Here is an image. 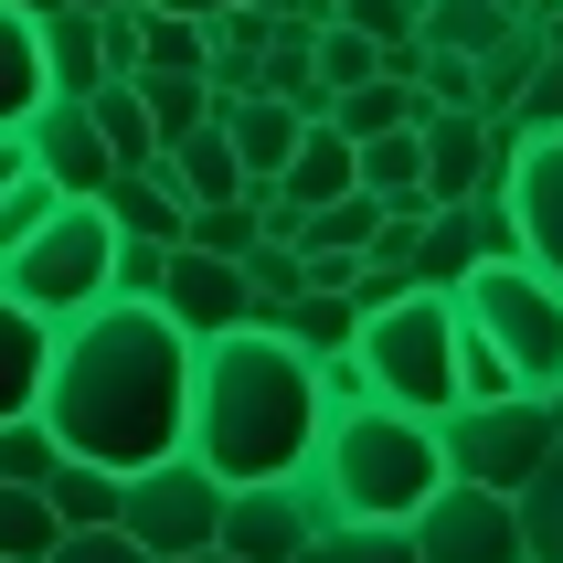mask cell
<instances>
[{
	"label": "cell",
	"mask_w": 563,
	"mask_h": 563,
	"mask_svg": "<svg viewBox=\"0 0 563 563\" xmlns=\"http://www.w3.org/2000/svg\"><path fill=\"white\" fill-rule=\"evenodd\" d=\"M43 426L64 457L96 468H159L181 457V415H191V341L170 330V309L150 298H96V309L54 319V362H43Z\"/></svg>",
	"instance_id": "obj_1"
},
{
	"label": "cell",
	"mask_w": 563,
	"mask_h": 563,
	"mask_svg": "<svg viewBox=\"0 0 563 563\" xmlns=\"http://www.w3.org/2000/svg\"><path fill=\"white\" fill-rule=\"evenodd\" d=\"M319 446V362L287 351L277 330H223L191 341V415H181V457L255 489V478H298Z\"/></svg>",
	"instance_id": "obj_2"
},
{
	"label": "cell",
	"mask_w": 563,
	"mask_h": 563,
	"mask_svg": "<svg viewBox=\"0 0 563 563\" xmlns=\"http://www.w3.org/2000/svg\"><path fill=\"white\" fill-rule=\"evenodd\" d=\"M309 478L330 521H373V532H405L415 510L437 500V426L405 405H351V415H319V446H309Z\"/></svg>",
	"instance_id": "obj_3"
},
{
	"label": "cell",
	"mask_w": 563,
	"mask_h": 563,
	"mask_svg": "<svg viewBox=\"0 0 563 563\" xmlns=\"http://www.w3.org/2000/svg\"><path fill=\"white\" fill-rule=\"evenodd\" d=\"M351 362H362V383H373V405L446 415V405H457V298L415 287V298L373 309L362 341H351Z\"/></svg>",
	"instance_id": "obj_4"
},
{
	"label": "cell",
	"mask_w": 563,
	"mask_h": 563,
	"mask_svg": "<svg viewBox=\"0 0 563 563\" xmlns=\"http://www.w3.org/2000/svg\"><path fill=\"white\" fill-rule=\"evenodd\" d=\"M446 298H457V330H478L500 351V373L521 394H563V287L553 277H532L510 255V266H468V287H446Z\"/></svg>",
	"instance_id": "obj_5"
},
{
	"label": "cell",
	"mask_w": 563,
	"mask_h": 563,
	"mask_svg": "<svg viewBox=\"0 0 563 563\" xmlns=\"http://www.w3.org/2000/svg\"><path fill=\"white\" fill-rule=\"evenodd\" d=\"M0 287L32 319H75L96 298H118V223L96 213V202H54V223L22 255H0Z\"/></svg>",
	"instance_id": "obj_6"
},
{
	"label": "cell",
	"mask_w": 563,
	"mask_h": 563,
	"mask_svg": "<svg viewBox=\"0 0 563 563\" xmlns=\"http://www.w3.org/2000/svg\"><path fill=\"white\" fill-rule=\"evenodd\" d=\"M437 426L446 478H478V489H521V478L553 457V405L542 394H510V405H446L426 415Z\"/></svg>",
	"instance_id": "obj_7"
},
{
	"label": "cell",
	"mask_w": 563,
	"mask_h": 563,
	"mask_svg": "<svg viewBox=\"0 0 563 563\" xmlns=\"http://www.w3.org/2000/svg\"><path fill=\"white\" fill-rule=\"evenodd\" d=\"M118 532L139 542V553H150V563L213 553V532H223V478L202 468V457H159V468H128Z\"/></svg>",
	"instance_id": "obj_8"
},
{
	"label": "cell",
	"mask_w": 563,
	"mask_h": 563,
	"mask_svg": "<svg viewBox=\"0 0 563 563\" xmlns=\"http://www.w3.org/2000/svg\"><path fill=\"white\" fill-rule=\"evenodd\" d=\"M415 563H521V510L510 489H478V478H437V500L405 521Z\"/></svg>",
	"instance_id": "obj_9"
},
{
	"label": "cell",
	"mask_w": 563,
	"mask_h": 563,
	"mask_svg": "<svg viewBox=\"0 0 563 563\" xmlns=\"http://www.w3.org/2000/svg\"><path fill=\"white\" fill-rule=\"evenodd\" d=\"M330 521V500H319V478L298 468V478H255V489H223V532H213V553H234V563H287L298 542Z\"/></svg>",
	"instance_id": "obj_10"
},
{
	"label": "cell",
	"mask_w": 563,
	"mask_h": 563,
	"mask_svg": "<svg viewBox=\"0 0 563 563\" xmlns=\"http://www.w3.org/2000/svg\"><path fill=\"white\" fill-rule=\"evenodd\" d=\"M159 309H170L181 341H223V330H245V319H255V287H245L234 255L170 245V266H159Z\"/></svg>",
	"instance_id": "obj_11"
},
{
	"label": "cell",
	"mask_w": 563,
	"mask_h": 563,
	"mask_svg": "<svg viewBox=\"0 0 563 563\" xmlns=\"http://www.w3.org/2000/svg\"><path fill=\"white\" fill-rule=\"evenodd\" d=\"M500 202L521 223V266L563 287V139H521L500 170Z\"/></svg>",
	"instance_id": "obj_12"
},
{
	"label": "cell",
	"mask_w": 563,
	"mask_h": 563,
	"mask_svg": "<svg viewBox=\"0 0 563 563\" xmlns=\"http://www.w3.org/2000/svg\"><path fill=\"white\" fill-rule=\"evenodd\" d=\"M415 139H426V202H437V213H457V202H478V191H500L489 118H468V107H426Z\"/></svg>",
	"instance_id": "obj_13"
},
{
	"label": "cell",
	"mask_w": 563,
	"mask_h": 563,
	"mask_svg": "<svg viewBox=\"0 0 563 563\" xmlns=\"http://www.w3.org/2000/svg\"><path fill=\"white\" fill-rule=\"evenodd\" d=\"M22 150H32V170H43L64 202H96V191L118 181V159H107L96 118H86V107H64V96H43V118L22 128Z\"/></svg>",
	"instance_id": "obj_14"
},
{
	"label": "cell",
	"mask_w": 563,
	"mask_h": 563,
	"mask_svg": "<svg viewBox=\"0 0 563 563\" xmlns=\"http://www.w3.org/2000/svg\"><path fill=\"white\" fill-rule=\"evenodd\" d=\"M298 107L287 96H234L223 107V139H234V159H245V202H266L277 191V170H287V150H298Z\"/></svg>",
	"instance_id": "obj_15"
},
{
	"label": "cell",
	"mask_w": 563,
	"mask_h": 563,
	"mask_svg": "<svg viewBox=\"0 0 563 563\" xmlns=\"http://www.w3.org/2000/svg\"><path fill=\"white\" fill-rule=\"evenodd\" d=\"M341 191H362V159H351L341 128L319 118V128H298V150H287V170H277V191H266V202H287V213H319V202H341Z\"/></svg>",
	"instance_id": "obj_16"
},
{
	"label": "cell",
	"mask_w": 563,
	"mask_h": 563,
	"mask_svg": "<svg viewBox=\"0 0 563 563\" xmlns=\"http://www.w3.org/2000/svg\"><path fill=\"white\" fill-rule=\"evenodd\" d=\"M96 213L118 223V245H181L191 202H181V181H170V170H118V181L96 191Z\"/></svg>",
	"instance_id": "obj_17"
},
{
	"label": "cell",
	"mask_w": 563,
	"mask_h": 563,
	"mask_svg": "<svg viewBox=\"0 0 563 563\" xmlns=\"http://www.w3.org/2000/svg\"><path fill=\"white\" fill-rule=\"evenodd\" d=\"M245 330H277L287 351L330 362V351H351V341H362V309H351L341 287H298V298H277V309H255Z\"/></svg>",
	"instance_id": "obj_18"
},
{
	"label": "cell",
	"mask_w": 563,
	"mask_h": 563,
	"mask_svg": "<svg viewBox=\"0 0 563 563\" xmlns=\"http://www.w3.org/2000/svg\"><path fill=\"white\" fill-rule=\"evenodd\" d=\"M223 107H234V96H223ZM159 170L181 181V202H191V213H202V202H245V159H234L223 118H202L191 139H170V150H159Z\"/></svg>",
	"instance_id": "obj_19"
},
{
	"label": "cell",
	"mask_w": 563,
	"mask_h": 563,
	"mask_svg": "<svg viewBox=\"0 0 563 563\" xmlns=\"http://www.w3.org/2000/svg\"><path fill=\"white\" fill-rule=\"evenodd\" d=\"M43 32V96H64V107H86L96 86H107V32H96V11H54Z\"/></svg>",
	"instance_id": "obj_20"
},
{
	"label": "cell",
	"mask_w": 563,
	"mask_h": 563,
	"mask_svg": "<svg viewBox=\"0 0 563 563\" xmlns=\"http://www.w3.org/2000/svg\"><path fill=\"white\" fill-rule=\"evenodd\" d=\"M43 362H54V319H32L11 287H0V426L43 405Z\"/></svg>",
	"instance_id": "obj_21"
},
{
	"label": "cell",
	"mask_w": 563,
	"mask_h": 563,
	"mask_svg": "<svg viewBox=\"0 0 563 563\" xmlns=\"http://www.w3.org/2000/svg\"><path fill=\"white\" fill-rule=\"evenodd\" d=\"M43 500H54V521H64V532H118L128 478H118V468H96V457H54Z\"/></svg>",
	"instance_id": "obj_22"
},
{
	"label": "cell",
	"mask_w": 563,
	"mask_h": 563,
	"mask_svg": "<svg viewBox=\"0 0 563 563\" xmlns=\"http://www.w3.org/2000/svg\"><path fill=\"white\" fill-rule=\"evenodd\" d=\"M86 118H96V139H107L118 170H159V128H150V107H139V75H107V86L86 96Z\"/></svg>",
	"instance_id": "obj_23"
},
{
	"label": "cell",
	"mask_w": 563,
	"mask_h": 563,
	"mask_svg": "<svg viewBox=\"0 0 563 563\" xmlns=\"http://www.w3.org/2000/svg\"><path fill=\"white\" fill-rule=\"evenodd\" d=\"M32 118H43V32L0 11V139H22Z\"/></svg>",
	"instance_id": "obj_24"
},
{
	"label": "cell",
	"mask_w": 563,
	"mask_h": 563,
	"mask_svg": "<svg viewBox=\"0 0 563 563\" xmlns=\"http://www.w3.org/2000/svg\"><path fill=\"white\" fill-rule=\"evenodd\" d=\"M510 510H521V563H563V437H553V457L510 489Z\"/></svg>",
	"instance_id": "obj_25"
},
{
	"label": "cell",
	"mask_w": 563,
	"mask_h": 563,
	"mask_svg": "<svg viewBox=\"0 0 563 563\" xmlns=\"http://www.w3.org/2000/svg\"><path fill=\"white\" fill-rule=\"evenodd\" d=\"M202 64H213V22L139 11V64H128V75H202Z\"/></svg>",
	"instance_id": "obj_26"
},
{
	"label": "cell",
	"mask_w": 563,
	"mask_h": 563,
	"mask_svg": "<svg viewBox=\"0 0 563 563\" xmlns=\"http://www.w3.org/2000/svg\"><path fill=\"white\" fill-rule=\"evenodd\" d=\"M415 32H426L437 54H468V64H478L489 43H510L521 22H510L500 0H426V22H415Z\"/></svg>",
	"instance_id": "obj_27"
},
{
	"label": "cell",
	"mask_w": 563,
	"mask_h": 563,
	"mask_svg": "<svg viewBox=\"0 0 563 563\" xmlns=\"http://www.w3.org/2000/svg\"><path fill=\"white\" fill-rule=\"evenodd\" d=\"M415 118H426V96H415V86H394V75H373V86L330 96V128H341L351 150H362V139H383V128H415Z\"/></svg>",
	"instance_id": "obj_28"
},
{
	"label": "cell",
	"mask_w": 563,
	"mask_h": 563,
	"mask_svg": "<svg viewBox=\"0 0 563 563\" xmlns=\"http://www.w3.org/2000/svg\"><path fill=\"white\" fill-rule=\"evenodd\" d=\"M468 266H478V213L457 202V213H426V245H415V287H468Z\"/></svg>",
	"instance_id": "obj_29"
},
{
	"label": "cell",
	"mask_w": 563,
	"mask_h": 563,
	"mask_svg": "<svg viewBox=\"0 0 563 563\" xmlns=\"http://www.w3.org/2000/svg\"><path fill=\"white\" fill-rule=\"evenodd\" d=\"M139 107H150L159 150H170V139H191V128H202V118H223L213 75H139Z\"/></svg>",
	"instance_id": "obj_30"
},
{
	"label": "cell",
	"mask_w": 563,
	"mask_h": 563,
	"mask_svg": "<svg viewBox=\"0 0 563 563\" xmlns=\"http://www.w3.org/2000/svg\"><path fill=\"white\" fill-rule=\"evenodd\" d=\"M309 75H319V96H351V86H373V75H383V43H373V32H351V22H319L309 32Z\"/></svg>",
	"instance_id": "obj_31"
},
{
	"label": "cell",
	"mask_w": 563,
	"mask_h": 563,
	"mask_svg": "<svg viewBox=\"0 0 563 563\" xmlns=\"http://www.w3.org/2000/svg\"><path fill=\"white\" fill-rule=\"evenodd\" d=\"M287 563H415V542L405 532H373V521H319Z\"/></svg>",
	"instance_id": "obj_32"
},
{
	"label": "cell",
	"mask_w": 563,
	"mask_h": 563,
	"mask_svg": "<svg viewBox=\"0 0 563 563\" xmlns=\"http://www.w3.org/2000/svg\"><path fill=\"white\" fill-rule=\"evenodd\" d=\"M54 542H64L54 500H43V489H11V478H0V563H43Z\"/></svg>",
	"instance_id": "obj_33"
},
{
	"label": "cell",
	"mask_w": 563,
	"mask_h": 563,
	"mask_svg": "<svg viewBox=\"0 0 563 563\" xmlns=\"http://www.w3.org/2000/svg\"><path fill=\"white\" fill-rule=\"evenodd\" d=\"M532 64H542V43H532V32L489 43V54H478V118H510V107H521V86H532Z\"/></svg>",
	"instance_id": "obj_34"
},
{
	"label": "cell",
	"mask_w": 563,
	"mask_h": 563,
	"mask_svg": "<svg viewBox=\"0 0 563 563\" xmlns=\"http://www.w3.org/2000/svg\"><path fill=\"white\" fill-rule=\"evenodd\" d=\"M255 234H266V213H255V202H202V213L181 223V245H202V255H234V266L255 255Z\"/></svg>",
	"instance_id": "obj_35"
},
{
	"label": "cell",
	"mask_w": 563,
	"mask_h": 563,
	"mask_svg": "<svg viewBox=\"0 0 563 563\" xmlns=\"http://www.w3.org/2000/svg\"><path fill=\"white\" fill-rule=\"evenodd\" d=\"M54 426H43V415H11V426H0V478H11V489H43V478H54Z\"/></svg>",
	"instance_id": "obj_36"
},
{
	"label": "cell",
	"mask_w": 563,
	"mask_h": 563,
	"mask_svg": "<svg viewBox=\"0 0 563 563\" xmlns=\"http://www.w3.org/2000/svg\"><path fill=\"white\" fill-rule=\"evenodd\" d=\"M54 202H64V191L43 181V170H22V181H0V255H22L32 234L54 223Z\"/></svg>",
	"instance_id": "obj_37"
},
{
	"label": "cell",
	"mask_w": 563,
	"mask_h": 563,
	"mask_svg": "<svg viewBox=\"0 0 563 563\" xmlns=\"http://www.w3.org/2000/svg\"><path fill=\"white\" fill-rule=\"evenodd\" d=\"M245 287H255V309H277V298H298V287H309V255H298V245H277V234H255Z\"/></svg>",
	"instance_id": "obj_38"
},
{
	"label": "cell",
	"mask_w": 563,
	"mask_h": 563,
	"mask_svg": "<svg viewBox=\"0 0 563 563\" xmlns=\"http://www.w3.org/2000/svg\"><path fill=\"white\" fill-rule=\"evenodd\" d=\"M510 128H521V139H563V54H542V64H532V86H521Z\"/></svg>",
	"instance_id": "obj_39"
},
{
	"label": "cell",
	"mask_w": 563,
	"mask_h": 563,
	"mask_svg": "<svg viewBox=\"0 0 563 563\" xmlns=\"http://www.w3.org/2000/svg\"><path fill=\"white\" fill-rule=\"evenodd\" d=\"M351 405H373V383H362L351 351H330V362H319V415H351Z\"/></svg>",
	"instance_id": "obj_40"
},
{
	"label": "cell",
	"mask_w": 563,
	"mask_h": 563,
	"mask_svg": "<svg viewBox=\"0 0 563 563\" xmlns=\"http://www.w3.org/2000/svg\"><path fill=\"white\" fill-rule=\"evenodd\" d=\"M43 563H150V553H139L128 532H64V542H54Z\"/></svg>",
	"instance_id": "obj_41"
},
{
	"label": "cell",
	"mask_w": 563,
	"mask_h": 563,
	"mask_svg": "<svg viewBox=\"0 0 563 563\" xmlns=\"http://www.w3.org/2000/svg\"><path fill=\"white\" fill-rule=\"evenodd\" d=\"M159 266H170V245H118V298H150L159 309Z\"/></svg>",
	"instance_id": "obj_42"
},
{
	"label": "cell",
	"mask_w": 563,
	"mask_h": 563,
	"mask_svg": "<svg viewBox=\"0 0 563 563\" xmlns=\"http://www.w3.org/2000/svg\"><path fill=\"white\" fill-rule=\"evenodd\" d=\"M150 11H181V22H223L234 0H150Z\"/></svg>",
	"instance_id": "obj_43"
},
{
	"label": "cell",
	"mask_w": 563,
	"mask_h": 563,
	"mask_svg": "<svg viewBox=\"0 0 563 563\" xmlns=\"http://www.w3.org/2000/svg\"><path fill=\"white\" fill-rule=\"evenodd\" d=\"M22 170H32V150H22V139H0V181H22Z\"/></svg>",
	"instance_id": "obj_44"
},
{
	"label": "cell",
	"mask_w": 563,
	"mask_h": 563,
	"mask_svg": "<svg viewBox=\"0 0 563 563\" xmlns=\"http://www.w3.org/2000/svg\"><path fill=\"white\" fill-rule=\"evenodd\" d=\"M0 11H22V22H54L64 0H0Z\"/></svg>",
	"instance_id": "obj_45"
},
{
	"label": "cell",
	"mask_w": 563,
	"mask_h": 563,
	"mask_svg": "<svg viewBox=\"0 0 563 563\" xmlns=\"http://www.w3.org/2000/svg\"><path fill=\"white\" fill-rule=\"evenodd\" d=\"M542 405H553V437H563V394H542Z\"/></svg>",
	"instance_id": "obj_46"
},
{
	"label": "cell",
	"mask_w": 563,
	"mask_h": 563,
	"mask_svg": "<svg viewBox=\"0 0 563 563\" xmlns=\"http://www.w3.org/2000/svg\"><path fill=\"white\" fill-rule=\"evenodd\" d=\"M181 563H234V553H181Z\"/></svg>",
	"instance_id": "obj_47"
}]
</instances>
